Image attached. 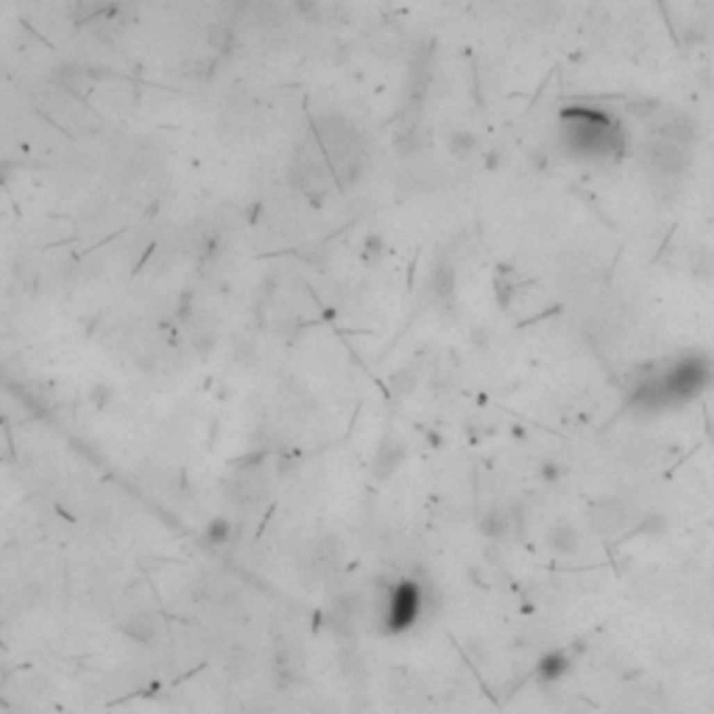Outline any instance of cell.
Listing matches in <instances>:
<instances>
[{"label": "cell", "mask_w": 714, "mask_h": 714, "mask_svg": "<svg viewBox=\"0 0 714 714\" xmlns=\"http://www.w3.org/2000/svg\"><path fill=\"white\" fill-rule=\"evenodd\" d=\"M561 131H564L567 145L586 159H603L622 148L620 123L600 109H589V106L564 109Z\"/></svg>", "instance_id": "cell-1"}, {"label": "cell", "mask_w": 714, "mask_h": 714, "mask_svg": "<svg viewBox=\"0 0 714 714\" xmlns=\"http://www.w3.org/2000/svg\"><path fill=\"white\" fill-rule=\"evenodd\" d=\"M422 606H424L422 589H419L413 581L399 583V586L388 595V603H385V625H388V631H391V633L408 631V628L419 620Z\"/></svg>", "instance_id": "cell-2"}, {"label": "cell", "mask_w": 714, "mask_h": 714, "mask_svg": "<svg viewBox=\"0 0 714 714\" xmlns=\"http://www.w3.org/2000/svg\"><path fill=\"white\" fill-rule=\"evenodd\" d=\"M645 159L650 165L653 173H658L661 178H675L689 167V145L664 140V137H653L650 145L645 148Z\"/></svg>", "instance_id": "cell-3"}, {"label": "cell", "mask_w": 714, "mask_h": 714, "mask_svg": "<svg viewBox=\"0 0 714 714\" xmlns=\"http://www.w3.org/2000/svg\"><path fill=\"white\" fill-rule=\"evenodd\" d=\"M159 620L151 614V611H140V614H134V617H128L126 620V625H123V633L131 639V642H137V645H153L156 639H159Z\"/></svg>", "instance_id": "cell-4"}, {"label": "cell", "mask_w": 714, "mask_h": 714, "mask_svg": "<svg viewBox=\"0 0 714 714\" xmlns=\"http://www.w3.org/2000/svg\"><path fill=\"white\" fill-rule=\"evenodd\" d=\"M232 536H235L232 522H229L226 516H215V519L204 527V545H207L210 550H218V547H224V545L232 542Z\"/></svg>", "instance_id": "cell-5"}, {"label": "cell", "mask_w": 714, "mask_h": 714, "mask_svg": "<svg viewBox=\"0 0 714 714\" xmlns=\"http://www.w3.org/2000/svg\"><path fill=\"white\" fill-rule=\"evenodd\" d=\"M402 447H397V444H383L380 447V452H377V460H374V469H377V477H385V474H391L394 469H397V463L402 460Z\"/></svg>", "instance_id": "cell-6"}, {"label": "cell", "mask_w": 714, "mask_h": 714, "mask_svg": "<svg viewBox=\"0 0 714 714\" xmlns=\"http://www.w3.org/2000/svg\"><path fill=\"white\" fill-rule=\"evenodd\" d=\"M474 145H477V140H474L469 131H458V134H452V140H449V148H452L455 156H466L469 151H474Z\"/></svg>", "instance_id": "cell-7"}, {"label": "cell", "mask_w": 714, "mask_h": 714, "mask_svg": "<svg viewBox=\"0 0 714 714\" xmlns=\"http://www.w3.org/2000/svg\"><path fill=\"white\" fill-rule=\"evenodd\" d=\"M435 288H438L441 296L452 293V271H449V265H438L435 268Z\"/></svg>", "instance_id": "cell-8"}, {"label": "cell", "mask_w": 714, "mask_h": 714, "mask_svg": "<svg viewBox=\"0 0 714 714\" xmlns=\"http://www.w3.org/2000/svg\"><path fill=\"white\" fill-rule=\"evenodd\" d=\"M296 12H299L301 17H315L318 0H296Z\"/></svg>", "instance_id": "cell-9"}, {"label": "cell", "mask_w": 714, "mask_h": 714, "mask_svg": "<svg viewBox=\"0 0 714 714\" xmlns=\"http://www.w3.org/2000/svg\"><path fill=\"white\" fill-rule=\"evenodd\" d=\"M383 238L380 235H369L366 238V257H374V254H383Z\"/></svg>", "instance_id": "cell-10"}]
</instances>
